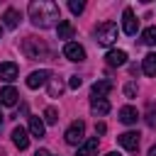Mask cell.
I'll return each mask as SVG.
<instances>
[{"label": "cell", "instance_id": "1", "mask_svg": "<svg viewBox=\"0 0 156 156\" xmlns=\"http://www.w3.org/2000/svg\"><path fill=\"white\" fill-rule=\"evenodd\" d=\"M29 20H32V24L34 27H39V29H49V27H58V22H61V10H58V5L56 2H51V0H34V2H29Z\"/></svg>", "mask_w": 156, "mask_h": 156}, {"label": "cell", "instance_id": "2", "mask_svg": "<svg viewBox=\"0 0 156 156\" xmlns=\"http://www.w3.org/2000/svg\"><path fill=\"white\" fill-rule=\"evenodd\" d=\"M95 39H98V44H102V46H110V44H115L117 41V24L115 22H102V24H98L95 27Z\"/></svg>", "mask_w": 156, "mask_h": 156}, {"label": "cell", "instance_id": "3", "mask_svg": "<svg viewBox=\"0 0 156 156\" xmlns=\"http://www.w3.org/2000/svg\"><path fill=\"white\" fill-rule=\"evenodd\" d=\"M22 51H24L27 58H39V56L46 54V44L41 39H37V37H27L22 41Z\"/></svg>", "mask_w": 156, "mask_h": 156}, {"label": "cell", "instance_id": "4", "mask_svg": "<svg viewBox=\"0 0 156 156\" xmlns=\"http://www.w3.org/2000/svg\"><path fill=\"white\" fill-rule=\"evenodd\" d=\"M83 136H85V122L83 119H76V122H71V127L66 129V134H63V139H66V144H80L83 141Z\"/></svg>", "mask_w": 156, "mask_h": 156}, {"label": "cell", "instance_id": "5", "mask_svg": "<svg viewBox=\"0 0 156 156\" xmlns=\"http://www.w3.org/2000/svg\"><path fill=\"white\" fill-rule=\"evenodd\" d=\"M122 29H124V34H129V37H134L136 29H139V20L134 17V10H132V7H124V12H122Z\"/></svg>", "mask_w": 156, "mask_h": 156}, {"label": "cell", "instance_id": "6", "mask_svg": "<svg viewBox=\"0 0 156 156\" xmlns=\"http://www.w3.org/2000/svg\"><path fill=\"white\" fill-rule=\"evenodd\" d=\"M49 80H51V71H46V68H41V71H32L29 78H27V88L37 90V88H41V85L49 83Z\"/></svg>", "mask_w": 156, "mask_h": 156}, {"label": "cell", "instance_id": "7", "mask_svg": "<svg viewBox=\"0 0 156 156\" xmlns=\"http://www.w3.org/2000/svg\"><path fill=\"white\" fill-rule=\"evenodd\" d=\"M63 56H66L68 61H85V49H83L80 44H76V41H66Z\"/></svg>", "mask_w": 156, "mask_h": 156}, {"label": "cell", "instance_id": "8", "mask_svg": "<svg viewBox=\"0 0 156 156\" xmlns=\"http://www.w3.org/2000/svg\"><path fill=\"white\" fill-rule=\"evenodd\" d=\"M117 141L127 149V151H136L139 149V132H124L117 136Z\"/></svg>", "mask_w": 156, "mask_h": 156}, {"label": "cell", "instance_id": "9", "mask_svg": "<svg viewBox=\"0 0 156 156\" xmlns=\"http://www.w3.org/2000/svg\"><path fill=\"white\" fill-rule=\"evenodd\" d=\"M12 144H15L20 151H24V149L29 146V134H27L24 127H15V129H12Z\"/></svg>", "mask_w": 156, "mask_h": 156}, {"label": "cell", "instance_id": "10", "mask_svg": "<svg viewBox=\"0 0 156 156\" xmlns=\"http://www.w3.org/2000/svg\"><path fill=\"white\" fill-rule=\"evenodd\" d=\"M17 73H20L17 63H12V61H5V63H0V80L10 83V80H15V78H17Z\"/></svg>", "mask_w": 156, "mask_h": 156}, {"label": "cell", "instance_id": "11", "mask_svg": "<svg viewBox=\"0 0 156 156\" xmlns=\"http://www.w3.org/2000/svg\"><path fill=\"white\" fill-rule=\"evenodd\" d=\"M136 119H139V112H136V107H132V105H124V107L119 110V122H122V124H136Z\"/></svg>", "mask_w": 156, "mask_h": 156}, {"label": "cell", "instance_id": "12", "mask_svg": "<svg viewBox=\"0 0 156 156\" xmlns=\"http://www.w3.org/2000/svg\"><path fill=\"white\" fill-rule=\"evenodd\" d=\"M17 98H20V93H17L12 85H7V88H2V90H0V105L12 107V105H17Z\"/></svg>", "mask_w": 156, "mask_h": 156}, {"label": "cell", "instance_id": "13", "mask_svg": "<svg viewBox=\"0 0 156 156\" xmlns=\"http://www.w3.org/2000/svg\"><path fill=\"white\" fill-rule=\"evenodd\" d=\"M105 61H107V66H124L127 63V54L122 49H112V51H107Z\"/></svg>", "mask_w": 156, "mask_h": 156}, {"label": "cell", "instance_id": "14", "mask_svg": "<svg viewBox=\"0 0 156 156\" xmlns=\"http://www.w3.org/2000/svg\"><path fill=\"white\" fill-rule=\"evenodd\" d=\"M112 88H115V85H112V80H98V83L93 85V90H90V93H93V98H105Z\"/></svg>", "mask_w": 156, "mask_h": 156}, {"label": "cell", "instance_id": "15", "mask_svg": "<svg viewBox=\"0 0 156 156\" xmlns=\"http://www.w3.org/2000/svg\"><path fill=\"white\" fill-rule=\"evenodd\" d=\"M90 110H93V115H107L110 112V102L105 98H93L90 100Z\"/></svg>", "mask_w": 156, "mask_h": 156}, {"label": "cell", "instance_id": "16", "mask_svg": "<svg viewBox=\"0 0 156 156\" xmlns=\"http://www.w3.org/2000/svg\"><path fill=\"white\" fill-rule=\"evenodd\" d=\"M29 134L37 136V139L44 136V122H41V117H37V115L29 117Z\"/></svg>", "mask_w": 156, "mask_h": 156}, {"label": "cell", "instance_id": "17", "mask_svg": "<svg viewBox=\"0 0 156 156\" xmlns=\"http://www.w3.org/2000/svg\"><path fill=\"white\" fill-rule=\"evenodd\" d=\"M56 32H58V39H71V37L76 34V27H73L68 20H61L58 27H56Z\"/></svg>", "mask_w": 156, "mask_h": 156}, {"label": "cell", "instance_id": "18", "mask_svg": "<svg viewBox=\"0 0 156 156\" xmlns=\"http://www.w3.org/2000/svg\"><path fill=\"white\" fill-rule=\"evenodd\" d=\"M95 151H98V139L93 136V139H88L83 146H78L76 156H95Z\"/></svg>", "mask_w": 156, "mask_h": 156}, {"label": "cell", "instance_id": "19", "mask_svg": "<svg viewBox=\"0 0 156 156\" xmlns=\"http://www.w3.org/2000/svg\"><path fill=\"white\" fill-rule=\"evenodd\" d=\"M2 20H5V27H7V29H15V27L20 24V20H22V17H20V12H17V10H12V7H10V10H5Z\"/></svg>", "mask_w": 156, "mask_h": 156}, {"label": "cell", "instance_id": "20", "mask_svg": "<svg viewBox=\"0 0 156 156\" xmlns=\"http://www.w3.org/2000/svg\"><path fill=\"white\" fill-rule=\"evenodd\" d=\"M141 68H144V73H146V76L156 78V54H146V56H144Z\"/></svg>", "mask_w": 156, "mask_h": 156}, {"label": "cell", "instance_id": "21", "mask_svg": "<svg viewBox=\"0 0 156 156\" xmlns=\"http://www.w3.org/2000/svg\"><path fill=\"white\" fill-rule=\"evenodd\" d=\"M63 90H66V85H63L61 78H51V80H49V95H51V98H58Z\"/></svg>", "mask_w": 156, "mask_h": 156}, {"label": "cell", "instance_id": "22", "mask_svg": "<svg viewBox=\"0 0 156 156\" xmlns=\"http://www.w3.org/2000/svg\"><path fill=\"white\" fill-rule=\"evenodd\" d=\"M141 41H144L146 46H156V27H149V29H144V34H141Z\"/></svg>", "mask_w": 156, "mask_h": 156}, {"label": "cell", "instance_id": "23", "mask_svg": "<svg viewBox=\"0 0 156 156\" xmlns=\"http://www.w3.org/2000/svg\"><path fill=\"white\" fill-rule=\"evenodd\" d=\"M44 122H46V124H56V122H58L56 107H46V110H44Z\"/></svg>", "mask_w": 156, "mask_h": 156}, {"label": "cell", "instance_id": "24", "mask_svg": "<svg viewBox=\"0 0 156 156\" xmlns=\"http://www.w3.org/2000/svg\"><path fill=\"white\" fill-rule=\"evenodd\" d=\"M68 10H71L73 15H80V12L85 10V2H83V0H68Z\"/></svg>", "mask_w": 156, "mask_h": 156}, {"label": "cell", "instance_id": "25", "mask_svg": "<svg viewBox=\"0 0 156 156\" xmlns=\"http://www.w3.org/2000/svg\"><path fill=\"white\" fill-rule=\"evenodd\" d=\"M124 95H127V98H134V95H136V83H127V85H124Z\"/></svg>", "mask_w": 156, "mask_h": 156}, {"label": "cell", "instance_id": "26", "mask_svg": "<svg viewBox=\"0 0 156 156\" xmlns=\"http://www.w3.org/2000/svg\"><path fill=\"white\" fill-rule=\"evenodd\" d=\"M80 83H83V78H78V76H71V80H68V88H80Z\"/></svg>", "mask_w": 156, "mask_h": 156}, {"label": "cell", "instance_id": "27", "mask_svg": "<svg viewBox=\"0 0 156 156\" xmlns=\"http://www.w3.org/2000/svg\"><path fill=\"white\" fill-rule=\"evenodd\" d=\"M149 124H151V127L156 124V105H151V107H149Z\"/></svg>", "mask_w": 156, "mask_h": 156}, {"label": "cell", "instance_id": "28", "mask_svg": "<svg viewBox=\"0 0 156 156\" xmlns=\"http://www.w3.org/2000/svg\"><path fill=\"white\" fill-rule=\"evenodd\" d=\"M105 132H107L105 122H98V124H95V134H105Z\"/></svg>", "mask_w": 156, "mask_h": 156}, {"label": "cell", "instance_id": "29", "mask_svg": "<svg viewBox=\"0 0 156 156\" xmlns=\"http://www.w3.org/2000/svg\"><path fill=\"white\" fill-rule=\"evenodd\" d=\"M34 156H51V154H49L46 149H37V154H34Z\"/></svg>", "mask_w": 156, "mask_h": 156}, {"label": "cell", "instance_id": "30", "mask_svg": "<svg viewBox=\"0 0 156 156\" xmlns=\"http://www.w3.org/2000/svg\"><path fill=\"white\" fill-rule=\"evenodd\" d=\"M149 156H156V144H154V146L149 149Z\"/></svg>", "mask_w": 156, "mask_h": 156}, {"label": "cell", "instance_id": "31", "mask_svg": "<svg viewBox=\"0 0 156 156\" xmlns=\"http://www.w3.org/2000/svg\"><path fill=\"white\" fill-rule=\"evenodd\" d=\"M105 156H122V154H115V151H110V154H105Z\"/></svg>", "mask_w": 156, "mask_h": 156}, {"label": "cell", "instance_id": "32", "mask_svg": "<svg viewBox=\"0 0 156 156\" xmlns=\"http://www.w3.org/2000/svg\"><path fill=\"white\" fill-rule=\"evenodd\" d=\"M0 124H2V112H0Z\"/></svg>", "mask_w": 156, "mask_h": 156}]
</instances>
